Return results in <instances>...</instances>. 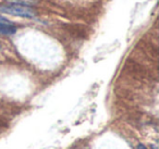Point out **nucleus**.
I'll return each instance as SVG.
<instances>
[{"label":"nucleus","mask_w":159,"mask_h":149,"mask_svg":"<svg viewBox=\"0 0 159 149\" xmlns=\"http://www.w3.org/2000/svg\"><path fill=\"white\" fill-rule=\"evenodd\" d=\"M152 148H154V149H157V148H156V147H155V146H154V147H152Z\"/></svg>","instance_id":"obj_6"},{"label":"nucleus","mask_w":159,"mask_h":149,"mask_svg":"<svg viewBox=\"0 0 159 149\" xmlns=\"http://www.w3.org/2000/svg\"><path fill=\"white\" fill-rule=\"evenodd\" d=\"M0 22H10L8 19H6L5 16H0Z\"/></svg>","instance_id":"obj_4"},{"label":"nucleus","mask_w":159,"mask_h":149,"mask_svg":"<svg viewBox=\"0 0 159 149\" xmlns=\"http://www.w3.org/2000/svg\"><path fill=\"white\" fill-rule=\"evenodd\" d=\"M137 149H147V148H146V146H145V145H143V144H139V146H137Z\"/></svg>","instance_id":"obj_5"},{"label":"nucleus","mask_w":159,"mask_h":149,"mask_svg":"<svg viewBox=\"0 0 159 149\" xmlns=\"http://www.w3.org/2000/svg\"><path fill=\"white\" fill-rule=\"evenodd\" d=\"M0 12L24 19H34L37 16L36 11L31 6L13 5V3H10L7 6H0Z\"/></svg>","instance_id":"obj_1"},{"label":"nucleus","mask_w":159,"mask_h":149,"mask_svg":"<svg viewBox=\"0 0 159 149\" xmlns=\"http://www.w3.org/2000/svg\"><path fill=\"white\" fill-rule=\"evenodd\" d=\"M0 48H1V45H0Z\"/></svg>","instance_id":"obj_7"},{"label":"nucleus","mask_w":159,"mask_h":149,"mask_svg":"<svg viewBox=\"0 0 159 149\" xmlns=\"http://www.w3.org/2000/svg\"><path fill=\"white\" fill-rule=\"evenodd\" d=\"M8 2L13 5H23V6H32L34 5L33 0H7Z\"/></svg>","instance_id":"obj_3"},{"label":"nucleus","mask_w":159,"mask_h":149,"mask_svg":"<svg viewBox=\"0 0 159 149\" xmlns=\"http://www.w3.org/2000/svg\"><path fill=\"white\" fill-rule=\"evenodd\" d=\"M16 29L11 22H0V34L2 35H13L16 33Z\"/></svg>","instance_id":"obj_2"}]
</instances>
